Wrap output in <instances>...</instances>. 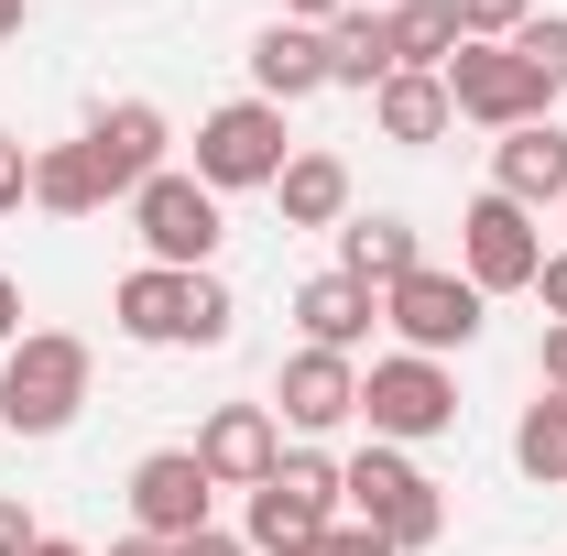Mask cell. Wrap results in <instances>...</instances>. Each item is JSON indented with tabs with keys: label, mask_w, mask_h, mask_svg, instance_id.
<instances>
[{
	"label": "cell",
	"mask_w": 567,
	"mask_h": 556,
	"mask_svg": "<svg viewBox=\"0 0 567 556\" xmlns=\"http://www.w3.org/2000/svg\"><path fill=\"white\" fill-rule=\"evenodd\" d=\"M87 382H99L87 339H66V328H22V339L0 349V425H11V436H66L76 404H87Z\"/></svg>",
	"instance_id": "obj_1"
},
{
	"label": "cell",
	"mask_w": 567,
	"mask_h": 556,
	"mask_svg": "<svg viewBox=\"0 0 567 556\" xmlns=\"http://www.w3.org/2000/svg\"><path fill=\"white\" fill-rule=\"evenodd\" d=\"M339 459H317V447H295L274 459V481L251 491V524H240V546L251 556H317L328 546V524H339Z\"/></svg>",
	"instance_id": "obj_2"
},
{
	"label": "cell",
	"mask_w": 567,
	"mask_h": 556,
	"mask_svg": "<svg viewBox=\"0 0 567 556\" xmlns=\"http://www.w3.org/2000/svg\"><path fill=\"white\" fill-rule=\"evenodd\" d=\"M339 491H350V524H371L393 556H415V546H436V535H447V502H436V481H425L404 447H382V436H371L350 470H339Z\"/></svg>",
	"instance_id": "obj_3"
},
{
	"label": "cell",
	"mask_w": 567,
	"mask_h": 556,
	"mask_svg": "<svg viewBox=\"0 0 567 556\" xmlns=\"http://www.w3.org/2000/svg\"><path fill=\"white\" fill-rule=\"evenodd\" d=\"M360 415H371L382 447H425V436H447V425H458V382H447V360L393 349V360H371V371H360Z\"/></svg>",
	"instance_id": "obj_4"
},
{
	"label": "cell",
	"mask_w": 567,
	"mask_h": 556,
	"mask_svg": "<svg viewBox=\"0 0 567 556\" xmlns=\"http://www.w3.org/2000/svg\"><path fill=\"white\" fill-rule=\"evenodd\" d=\"M284 164V110L274 99H229V110H208L197 121V186L208 197H229V186H274Z\"/></svg>",
	"instance_id": "obj_5"
},
{
	"label": "cell",
	"mask_w": 567,
	"mask_h": 556,
	"mask_svg": "<svg viewBox=\"0 0 567 556\" xmlns=\"http://www.w3.org/2000/svg\"><path fill=\"white\" fill-rule=\"evenodd\" d=\"M382 328L415 349V360H447V349L481 339V284H470V274H436V262H415V274L382 295Z\"/></svg>",
	"instance_id": "obj_6"
},
{
	"label": "cell",
	"mask_w": 567,
	"mask_h": 556,
	"mask_svg": "<svg viewBox=\"0 0 567 556\" xmlns=\"http://www.w3.org/2000/svg\"><path fill=\"white\" fill-rule=\"evenodd\" d=\"M436 76H447V110L481 121V132H524V121H546V87H535V66H524L513 44H458Z\"/></svg>",
	"instance_id": "obj_7"
},
{
	"label": "cell",
	"mask_w": 567,
	"mask_h": 556,
	"mask_svg": "<svg viewBox=\"0 0 567 556\" xmlns=\"http://www.w3.org/2000/svg\"><path fill=\"white\" fill-rule=\"evenodd\" d=\"M132 229H142V251H153L164 274H208V251L229 240V229H218V197L197 175H153L132 197Z\"/></svg>",
	"instance_id": "obj_8"
},
{
	"label": "cell",
	"mask_w": 567,
	"mask_h": 556,
	"mask_svg": "<svg viewBox=\"0 0 567 556\" xmlns=\"http://www.w3.org/2000/svg\"><path fill=\"white\" fill-rule=\"evenodd\" d=\"M458 274L481 284V295H524V284L546 274L535 208H513V197H470V218H458Z\"/></svg>",
	"instance_id": "obj_9"
},
{
	"label": "cell",
	"mask_w": 567,
	"mask_h": 556,
	"mask_svg": "<svg viewBox=\"0 0 567 556\" xmlns=\"http://www.w3.org/2000/svg\"><path fill=\"white\" fill-rule=\"evenodd\" d=\"M208 470H197V447H153L132 470V535L153 546H186V535H208Z\"/></svg>",
	"instance_id": "obj_10"
},
{
	"label": "cell",
	"mask_w": 567,
	"mask_h": 556,
	"mask_svg": "<svg viewBox=\"0 0 567 556\" xmlns=\"http://www.w3.org/2000/svg\"><path fill=\"white\" fill-rule=\"evenodd\" d=\"M164 110H153V99H110V110H99V121H87V164H99V186H110V197H142V186H153V175H164Z\"/></svg>",
	"instance_id": "obj_11"
},
{
	"label": "cell",
	"mask_w": 567,
	"mask_h": 556,
	"mask_svg": "<svg viewBox=\"0 0 567 556\" xmlns=\"http://www.w3.org/2000/svg\"><path fill=\"white\" fill-rule=\"evenodd\" d=\"M274 459H284L274 404H218V415L197 425V470H208L218 491H262V481H274Z\"/></svg>",
	"instance_id": "obj_12"
},
{
	"label": "cell",
	"mask_w": 567,
	"mask_h": 556,
	"mask_svg": "<svg viewBox=\"0 0 567 556\" xmlns=\"http://www.w3.org/2000/svg\"><path fill=\"white\" fill-rule=\"evenodd\" d=\"M274 415L306 425V436L350 425V415H360V371L339 360V349H295V360H284V382H274Z\"/></svg>",
	"instance_id": "obj_13"
},
{
	"label": "cell",
	"mask_w": 567,
	"mask_h": 556,
	"mask_svg": "<svg viewBox=\"0 0 567 556\" xmlns=\"http://www.w3.org/2000/svg\"><path fill=\"white\" fill-rule=\"evenodd\" d=\"M492 197H513V208H567V132L557 121H524V132L492 142Z\"/></svg>",
	"instance_id": "obj_14"
},
{
	"label": "cell",
	"mask_w": 567,
	"mask_h": 556,
	"mask_svg": "<svg viewBox=\"0 0 567 556\" xmlns=\"http://www.w3.org/2000/svg\"><path fill=\"white\" fill-rule=\"evenodd\" d=\"M317 87H328V33H306V22H262V33H251V99L295 110V99H317Z\"/></svg>",
	"instance_id": "obj_15"
},
{
	"label": "cell",
	"mask_w": 567,
	"mask_h": 556,
	"mask_svg": "<svg viewBox=\"0 0 567 556\" xmlns=\"http://www.w3.org/2000/svg\"><path fill=\"white\" fill-rule=\"evenodd\" d=\"M186 306H197V274H164V262L121 274V295H110L121 339H142V349H186Z\"/></svg>",
	"instance_id": "obj_16"
},
{
	"label": "cell",
	"mask_w": 567,
	"mask_h": 556,
	"mask_svg": "<svg viewBox=\"0 0 567 556\" xmlns=\"http://www.w3.org/2000/svg\"><path fill=\"white\" fill-rule=\"evenodd\" d=\"M371 132H382V142H404V153L447 142V132H458V110H447V76H415V66H393L382 87H371Z\"/></svg>",
	"instance_id": "obj_17"
},
{
	"label": "cell",
	"mask_w": 567,
	"mask_h": 556,
	"mask_svg": "<svg viewBox=\"0 0 567 556\" xmlns=\"http://www.w3.org/2000/svg\"><path fill=\"white\" fill-rule=\"evenodd\" d=\"M295 317H306V349H339V360H350V349L371 339V317H382V295L360 274H306L295 284Z\"/></svg>",
	"instance_id": "obj_18"
},
{
	"label": "cell",
	"mask_w": 567,
	"mask_h": 556,
	"mask_svg": "<svg viewBox=\"0 0 567 556\" xmlns=\"http://www.w3.org/2000/svg\"><path fill=\"white\" fill-rule=\"evenodd\" d=\"M274 208H284V229H339L350 218V164L339 153H295L274 175Z\"/></svg>",
	"instance_id": "obj_19"
},
{
	"label": "cell",
	"mask_w": 567,
	"mask_h": 556,
	"mask_svg": "<svg viewBox=\"0 0 567 556\" xmlns=\"http://www.w3.org/2000/svg\"><path fill=\"white\" fill-rule=\"evenodd\" d=\"M415 218H339V274H360L371 295H393V284L415 274Z\"/></svg>",
	"instance_id": "obj_20"
},
{
	"label": "cell",
	"mask_w": 567,
	"mask_h": 556,
	"mask_svg": "<svg viewBox=\"0 0 567 556\" xmlns=\"http://www.w3.org/2000/svg\"><path fill=\"white\" fill-rule=\"evenodd\" d=\"M393 76V11H339L328 22V87H382Z\"/></svg>",
	"instance_id": "obj_21"
},
{
	"label": "cell",
	"mask_w": 567,
	"mask_h": 556,
	"mask_svg": "<svg viewBox=\"0 0 567 556\" xmlns=\"http://www.w3.org/2000/svg\"><path fill=\"white\" fill-rule=\"evenodd\" d=\"M458 44H470V33H458V0H393V66L436 76Z\"/></svg>",
	"instance_id": "obj_22"
},
{
	"label": "cell",
	"mask_w": 567,
	"mask_h": 556,
	"mask_svg": "<svg viewBox=\"0 0 567 556\" xmlns=\"http://www.w3.org/2000/svg\"><path fill=\"white\" fill-rule=\"evenodd\" d=\"M33 208H55V218H99V208H110V186H99L87 142H55V153H33Z\"/></svg>",
	"instance_id": "obj_23"
},
{
	"label": "cell",
	"mask_w": 567,
	"mask_h": 556,
	"mask_svg": "<svg viewBox=\"0 0 567 556\" xmlns=\"http://www.w3.org/2000/svg\"><path fill=\"white\" fill-rule=\"evenodd\" d=\"M513 470H524V481H567V393H535V404H524Z\"/></svg>",
	"instance_id": "obj_24"
},
{
	"label": "cell",
	"mask_w": 567,
	"mask_h": 556,
	"mask_svg": "<svg viewBox=\"0 0 567 556\" xmlns=\"http://www.w3.org/2000/svg\"><path fill=\"white\" fill-rule=\"evenodd\" d=\"M513 55H524V66H535V87L557 99V87H567V11H535V22L513 33Z\"/></svg>",
	"instance_id": "obj_25"
},
{
	"label": "cell",
	"mask_w": 567,
	"mask_h": 556,
	"mask_svg": "<svg viewBox=\"0 0 567 556\" xmlns=\"http://www.w3.org/2000/svg\"><path fill=\"white\" fill-rule=\"evenodd\" d=\"M229 328H240V306H229V284H218V274H197V306H186V349H218Z\"/></svg>",
	"instance_id": "obj_26"
},
{
	"label": "cell",
	"mask_w": 567,
	"mask_h": 556,
	"mask_svg": "<svg viewBox=\"0 0 567 556\" xmlns=\"http://www.w3.org/2000/svg\"><path fill=\"white\" fill-rule=\"evenodd\" d=\"M524 22H535V0H458V33L470 44H513Z\"/></svg>",
	"instance_id": "obj_27"
},
{
	"label": "cell",
	"mask_w": 567,
	"mask_h": 556,
	"mask_svg": "<svg viewBox=\"0 0 567 556\" xmlns=\"http://www.w3.org/2000/svg\"><path fill=\"white\" fill-rule=\"evenodd\" d=\"M22 197H33V142H22V132H0V218L22 208Z\"/></svg>",
	"instance_id": "obj_28"
},
{
	"label": "cell",
	"mask_w": 567,
	"mask_h": 556,
	"mask_svg": "<svg viewBox=\"0 0 567 556\" xmlns=\"http://www.w3.org/2000/svg\"><path fill=\"white\" fill-rule=\"evenodd\" d=\"M33 546H44V524H33V513L0 491V556H33Z\"/></svg>",
	"instance_id": "obj_29"
},
{
	"label": "cell",
	"mask_w": 567,
	"mask_h": 556,
	"mask_svg": "<svg viewBox=\"0 0 567 556\" xmlns=\"http://www.w3.org/2000/svg\"><path fill=\"white\" fill-rule=\"evenodd\" d=\"M317 556H393V546H382L371 524H328V546H317Z\"/></svg>",
	"instance_id": "obj_30"
},
{
	"label": "cell",
	"mask_w": 567,
	"mask_h": 556,
	"mask_svg": "<svg viewBox=\"0 0 567 556\" xmlns=\"http://www.w3.org/2000/svg\"><path fill=\"white\" fill-rule=\"evenodd\" d=\"M535 295H546V328H567V251H546V274H535Z\"/></svg>",
	"instance_id": "obj_31"
},
{
	"label": "cell",
	"mask_w": 567,
	"mask_h": 556,
	"mask_svg": "<svg viewBox=\"0 0 567 556\" xmlns=\"http://www.w3.org/2000/svg\"><path fill=\"white\" fill-rule=\"evenodd\" d=\"M339 11H350V0H284V22H306V33H328Z\"/></svg>",
	"instance_id": "obj_32"
},
{
	"label": "cell",
	"mask_w": 567,
	"mask_h": 556,
	"mask_svg": "<svg viewBox=\"0 0 567 556\" xmlns=\"http://www.w3.org/2000/svg\"><path fill=\"white\" fill-rule=\"evenodd\" d=\"M175 556H251V546H240V535H218V524H208V535H186Z\"/></svg>",
	"instance_id": "obj_33"
},
{
	"label": "cell",
	"mask_w": 567,
	"mask_h": 556,
	"mask_svg": "<svg viewBox=\"0 0 567 556\" xmlns=\"http://www.w3.org/2000/svg\"><path fill=\"white\" fill-rule=\"evenodd\" d=\"M11 339H22V284L0 274V349H11Z\"/></svg>",
	"instance_id": "obj_34"
},
{
	"label": "cell",
	"mask_w": 567,
	"mask_h": 556,
	"mask_svg": "<svg viewBox=\"0 0 567 556\" xmlns=\"http://www.w3.org/2000/svg\"><path fill=\"white\" fill-rule=\"evenodd\" d=\"M546 393H567V328H546Z\"/></svg>",
	"instance_id": "obj_35"
},
{
	"label": "cell",
	"mask_w": 567,
	"mask_h": 556,
	"mask_svg": "<svg viewBox=\"0 0 567 556\" xmlns=\"http://www.w3.org/2000/svg\"><path fill=\"white\" fill-rule=\"evenodd\" d=\"M22 22H33V0H0V44H11V33H22Z\"/></svg>",
	"instance_id": "obj_36"
},
{
	"label": "cell",
	"mask_w": 567,
	"mask_h": 556,
	"mask_svg": "<svg viewBox=\"0 0 567 556\" xmlns=\"http://www.w3.org/2000/svg\"><path fill=\"white\" fill-rule=\"evenodd\" d=\"M110 556H175V546H153V535H121V546H110Z\"/></svg>",
	"instance_id": "obj_37"
},
{
	"label": "cell",
	"mask_w": 567,
	"mask_h": 556,
	"mask_svg": "<svg viewBox=\"0 0 567 556\" xmlns=\"http://www.w3.org/2000/svg\"><path fill=\"white\" fill-rule=\"evenodd\" d=\"M33 556H87V546H66V535H44V546H33Z\"/></svg>",
	"instance_id": "obj_38"
}]
</instances>
